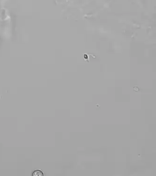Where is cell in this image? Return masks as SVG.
<instances>
[{"label": "cell", "mask_w": 156, "mask_h": 176, "mask_svg": "<svg viewBox=\"0 0 156 176\" xmlns=\"http://www.w3.org/2000/svg\"><path fill=\"white\" fill-rule=\"evenodd\" d=\"M44 174L41 170H37L33 172L32 176H43Z\"/></svg>", "instance_id": "1"}, {"label": "cell", "mask_w": 156, "mask_h": 176, "mask_svg": "<svg viewBox=\"0 0 156 176\" xmlns=\"http://www.w3.org/2000/svg\"><path fill=\"white\" fill-rule=\"evenodd\" d=\"M86 55H84V57H85V58H87V56H86Z\"/></svg>", "instance_id": "2"}]
</instances>
